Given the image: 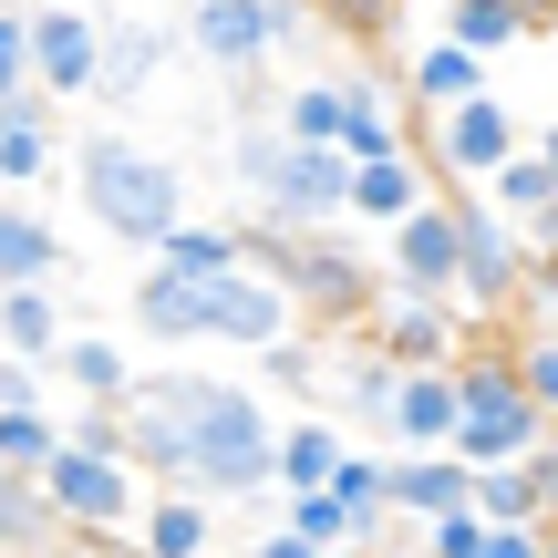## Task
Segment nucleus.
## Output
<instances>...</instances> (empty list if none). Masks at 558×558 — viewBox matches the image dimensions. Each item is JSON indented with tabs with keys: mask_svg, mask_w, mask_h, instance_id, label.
Segmentation results:
<instances>
[{
	"mask_svg": "<svg viewBox=\"0 0 558 558\" xmlns=\"http://www.w3.org/2000/svg\"><path fill=\"white\" fill-rule=\"evenodd\" d=\"M52 269H62V239L41 218H21V207H0V300L11 290H52Z\"/></svg>",
	"mask_w": 558,
	"mask_h": 558,
	"instance_id": "6ab92c4d",
	"label": "nucleus"
},
{
	"mask_svg": "<svg viewBox=\"0 0 558 558\" xmlns=\"http://www.w3.org/2000/svg\"><path fill=\"white\" fill-rule=\"evenodd\" d=\"M207 393H218L207 373H145L135 393L114 403L124 435H135V465H156V476L186 486V456H197V414H207Z\"/></svg>",
	"mask_w": 558,
	"mask_h": 558,
	"instance_id": "20e7f679",
	"label": "nucleus"
},
{
	"mask_svg": "<svg viewBox=\"0 0 558 558\" xmlns=\"http://www.w3.org/2000/svg\"><path fill=\"white\" fill-rule=\"evenodd\" d=\"M393 290L403 300H465V228H456V207H424V218H403L393 228Z\"/></svg>",
	"mask_w": 558,
	"mask_h": 558,
	"instance_id": "0eeeda50",
	"label": "nucleus"
},
{
	"mask_svg": "<svg viewBox=\"0 0 558 558\" xmlns=\"http://www.w3.org/2000/svg\"><path fill=\"white\" fill-rule=\"evenodd\" d=\"M83 207L124 248H166L186 228V177L166 156H135L124 135H83Z\"/></svg>",
	"mask_w": 558,
	"mask_h": 558,
	"instance_id": "f03ea898",
	"label": "nucleus"
},
{
	"mask_svg": "<svg viewBox=\"0 0 558 558\" xmlns=\"http://www.w3.org/2000/svg\"><path fill=\"white\" fill-rule=\"evenodd\" d=\"M52 456H62L52 414L41 403H0V476H52Z\"/></svg>",
	"mask_w": 558,
	"mask_h": 558,
	"instance_id": "bb28decb",
	"label": "nucleus"
},
{
	"mask_svg": "<svg viewBox=\"0 0 558 558\" xmlns=\"http://www.w3.org/2000/svg\"><path fill=\"white\" fill-rule=\"evenodd\" d=\"M0 341H11V362H62V320H52V290H11L0 300Z\"/></svg>",
	"mask_w": 558,
	"mask_h": 558,
	"instance_id": "a878e982",
	"label": "nucleus"
},
{
	"mask_svg": "<svg viewBox=\"0 0 558 558\" xmlns=\"http://www.w3.org/2000/svg\"><path fill=\"white\" fill-rule=\"evenodd\" d=\"M527 32V11H518V0H445V41H465V52H497V41H518Z\"/></svg>",
	"mask_w": 558,
	"mask_h": 558,
	"instance_id": "c756f323",
	"label": "nucleus"
},
{
	"mask_svg": "<svg viewBox=\"0 0 558 558\" xmlns=\"http://www.w3.org/2000/svg\"><path fill=\"white\" fill-rule=\"evenodd\" d=\"M486 558H548L538 527H486Z\"/></svg>",
	"mask_w": 558,
	"mask_h": 558,
	"instance_id": "ea45409f",
	"label": "nucleus"
},
{
	"mask_svg": "<svg viewBox=\"0 0 558 558\" xmlns=\"http://www.w3.org/2000/svg\"><path fill=\"white\" fill-rule=\"evenodd\" d=\"M156 269H166V279H197V290H218V279L248 269V239H239V228H177V239L156 248Z\"/></svg>",
	"mask_w": 558,
	"mask_h": 558,
	"instance_id": "a211bd4d",
	"label": "nucleus"
},
{
	"mask_svg": "<svg viewBox=\"0 0 558 558\" xmlns=\"http://www.w3.org/2000/svg\"><path fill=\"white\" fill-rule=\"evenodd\" d=\"M41 166H52V124H41V94H11L0 104V177L32 186Z\"/></svg>",
	"mask_w": 558,
	"mask_h": 558,
	"instance_id": "b1692460",
	"label": "nucleus"
},
{
	"mask_svg": "<svg viewBox=\"0 0 558 558\" xmlns=\"http://www.w3.org/2000/svg\"><path fill=\"white\" fill-rule=\"evenodd\" d=\"M279 476V424L259 414V393H239V383H218L197 414V456H186V497H259Z\"/></svg>",
	"mask_w": 558,
	"mask_h": 558,
	"instance_id": "7ed1b4c3",
	"label": "nucleus"
},
{
	"mask_svg": "<svg viewBox=\"0 0 558 558\" xmlns=\"http://www.w3.org/2000/svg\"><path fill=\"white\" fill-rule=\"evenodd\" d=\"M456 424H465L456 373H403V403H393V445L403 456H456Z\"/></svg>",
	"mask_w": 558,
	"mask_h": 558,
	"instance_id": "4468645a",
	"label": "nucleus"
},
{
	"mask_svg": "<svg viewBox=\"0 0 558 558\" xmlns=\"http://www.w3.org/2000/svg\"><path fill=\"white\" fill-rule=\"evenodd\" d=\"M486 197H497L507 218H538V207H558V166L548 156H518L507 177H486Z\"/></svg>",
	"mask_w": 558,
	"mask_h": 558,
	"instance_id": "72a5a7b5",
	"label": "nucleus"
},
{
	"mask_svg": "<svg viewBox=\"0 0 558 558\" xmlns=\"http://www.w3.org/2000/svg\"><path fill=\"white\" fill-rule=\"evenodd\" d=\"M538 518H558V435H548V456H538Z\"/></svg>",
	"mask_w": 558,
	"mask_h": 558,
	"instance_id": "79ce46f5",
	"label": "nucleus"
},
{
	"mask_svg": "<svg viewBox=\"0 0 558 558\" xmlns=\"http://www.w3.org/2000/svg\"><path fill=\"white\" fill-rule=\"evenodd\" d=\"M279 527H290V538H311V548H331V538H352V507L320 486V497H290V507H279Z\"/></svg>",
	"mask_w": 558,
	"mask_h": 558,
	"instance_id": "c9c22d12",
	"label": "nucleus"
},
{
	"mask_svg": "<svg viewBox=\"0 0 558 558\" xmlns=\"http://www.w3.org/2000/svg\"><path fill=\"white\" fill-rule=\"evenodd\" d=\"M32 73H41V62H32V21H21V11H0V104H11V94H32Z\"/></svg>",
	"mask_w": 558,
	"mask_h": 558,
	"instance_id": "e433bc0d",
	"label": "nucleus"
},
{
	"mask_svg": "<svg viewBox=\"0 0 558 558\" xmlns=\"http://www.w3.org/2000/svg\"><path fill=\"white\" fill-rule=\"evenodd\" d=\"M352 177H362V166L341 156V145H290L279 177H269V228H279V239H311L320 218L352 207Z\"/></svg>",
	"mask_w": 558,
	"mask_h": 558,
	"instance_id": "423d86ee",
	"label": "nucleus"
},
{
	"mask_svg": "<svg viewBox=\"0 0 558 558\" xmlns=\"http://www.w3.org/2000/svg\"><path fill=\"white\" fill-rule=\"evenodd\" d=\"M445 166H456V177H507V166H518V124H507L497 94L445 114Z\"/></svg>",
	"mask_w": 558,
	"mask_h": 558,
	"instance_id": "dca6fc26",
	"label": "nucleus"
},
{
	"mask_svg": "<svg viewBox=\"0 0 558 558\" xmlns=\"http://www.w3.org/2000/svg\"><path fill=\"white\" fill-rule=\"evenodd\" d=\"M62 445H73V456H104V465H135V435H124L114 403H83V414L62 424Z\"/></svg>",
	"mask_w": 558,
	"mask_h": 558,
	"instance_id": "f704fd0d",
	"label": "nucleus"
},
{
	"mask_svg": "<svg viewBox=\"0 0 558 558\" xmlns=\"http://www.w3.org/2000/svg\"><path fill=\"white\" fill-rule=\"evenodd\" d=\"M259 269L300 300V311H362V300H373V279H362L352 248H331V239H279V228H269V259Z\"/></svg>",
	"mask_w": 558,
	"mask_h": 558,
	"instance_id": "6e6552de",
	"label": "nucleus"
},
{
	"mask_svg": "<svg viewBox=\"0 0 558 558\" xmlns=\"http://www.w3.org/2000/svg\"><path fill=\"white\" fill-rule=\"evenodd\" d=\"M383 352H393L403 373H456V311L393 290V311H383Z\"/></svg>",
	"mask_w": 558,
	"mask_h": 558,
	"instance_id": "2eb2a0df",
	"label": "nucleus"
},
{
	"mask_svg": "<svg viewBox=\"0 0 558 558\" xmlns=\"http://www.w3.org/2000/svg\"><path fill=\"white\" fill-rule=\"evenodd\" d=\"M341 104H352V83H300L279 104V135L290 145H341Z\"/></svg>",
	"mask_w": 558,
	"mask_h": 558,
	"instance_id": "7c9ffc66",
	"label": "nucleus"
},
{
	"mask_svg": "<svg viewBox=\"0 0 558 558\" xmlns=\"http://www.w3.org/2000/svg\"><path fill=\"white\" fill-rule=\"evenodd\" d=\"M207 538H218V507H207V497H186V486L145 507V558H197Z\"/></svg>",
	"mask_w": 558,
	"mask_h": 558,
	"instance_id": "4be33fe9",
	"label": "nucleus"
},
{
	"mask_svg": "<svg viewBox=\"0 0 558 558\" xmlns=\"http://www.w3.org/2000/svg\"><path fill=\"white\" fill-rule=\"evenodd\" d=\"M145 73H156V32L114 21V32H104V104H124V94H135Z\"/></svg>",
	"mask_w": 558,
	"mask_h": 558,
	"instance_id": "473e14b6",
	"label": "nucleus"
},
{
	"mask_svg": "<svg viewBox=\"0 0 558 558\" xmlns=\"http://www.w3.org/2000/svg\"><path fill=\"white\" fill-rule=\"evenodd\" d=\"M527 290H538V311H548V331H558V259H538V279H527Z\"/></svg>",
	"mask_w": 558,
	"mask_h": 558,
	"instance_id": "37998d69",
	"label": "nucleus"
},
{
	"mask_svg": "<svg viewBox=\"0 0 558 558\" xmlns=\"http://www.w3.org/2000/svg\"><path fill=\"white\" fill-rule=\"evenodd\" d=\"M456 465H476V476H497V465H538L548 456V403L527 393L518 352H465L456 362Z\"/></svg>",
	"mask_w": 558,
	"mask_h": 558,
	"instance_id": "f257e3e1",
	"label": "nucleus"
},
{
	"mask_svg": "<svg viewBox=\"0 0 558 558\" xmlns=\"http://www.w3.org/2000/svg\"><path fill=\"white\" fill-rule=\"evenodd\" d=\"M290 311H300V300L279 290L259 259H248L239 279H218V290H207V341H239V352H279V341H290Z\"/></svg>",
	"mask_w": 558,
	"mask_h": 558,
	"instance_id": "1a4fd4ad",
	"label": "nucleus"
},
{
	"mask_svg": "<svg viewBox=\"0 0 558 558\" xmlns=\"http://www.w3.org/2000/svg\"><path fill=\"white\" fill-rule=\"evenodd\" d=\"M32 62H41V94H104L94 11H32Z\"/></svg>",
	"mask_w": 558,
	"mask_h": 558,
	"instance_id": "f8f14e48",
	"label": "nucleus"
},
{
	"mask_svg": "<svg viewBox=\"0 0 558 558\" xmlns=\"http://www.w3.org/2000/svg\"><path fill=\"white\" fill-rule=\"evenodd\" d=\"M62 383L83 403H124L135 393V362H124V341H62Z\"/></svg>",
	"mask_w": 558,
	"mask_h": 558,
	"instance_id": "cd10ccee",
	"label": "nucleus"
},
{
	"mask_svg": "<svg viewBox=\"0 0 558 558\" xmlns=\"http://www.w3.org/2000/svg\"><path fill=\"white\" fill-rule=\"evenodd\" d=\"M456 228H465V311H497L518 279H538L518 259V228L497 218V207H476V197H456Z\"/></svg>",
	"mask_w": 558,
	"mask_h": 558,
	"instance_id": "9b49d317",
	"label": "nucleus"
},
{
	"mask_svg": "<svg viewBox=\"0 0 558 558\" xmlns=\"http://www.w3.org/2000/svg\"><path fill=\"white\" fill-rule=\"evenodd\" d=\"M414 104H435V114H465V104H486V62L465 52V41H435V52H414Z\"/></svg>",
	"mask_w": 558,
	"mask_h": 558,
	"instance_id": "aec40b11",
	"label": "nucleus"
},
{
	"mask_svg": "<svg viewBox=\"0 0 558 558\" xmlns=\"http://www.w3.org/2000/svg\"><path fill=\"white\" fill-rule=\"evenodd\" d=\"M135 331H156V341H207V290H197V279L145 269V279H135Z\"/></svg>",
	"mask_w": 558,
	"mask_h": 558,
	"instance_id": "f3484780",
	"label": "nucleus"
},
{
	"mask_svg": "<svg viewBox=\"0 0 558 558\" xmlns=\"http://www.w3.org/2000/svg\"><path fill=\"white\" fill-rule=\"evenodd\" d=\"M352 218H383V228L424 218V186H414V156H383V166H362V177H352Z\"/></svg>",
	"mask_w": 558,
	"mask_h": 558,
	"instance_id": "393cba45",
	"label": "nucleus"
},
{
	"mask_svg": "<svg viewBox=\"0 0 558 558\" xmlns=\"http://www.w3.org/2000/svg\"><path fill=\"white\" fill-rule=\"evenodd\" d=\"M248 558H320V548H311V538H290V527H269V538L248 548Z\"/></svg>",
	"mask_w": 558,
	"mask_h": 558,
	"instance_id": "a19ab883",
	"label": "nucleus"
},
{
	"mask_svg": "<svg viewBox=\"0 0 558 558\" xmlns=\"http://www.w3.org/2000/svg\"><path fill=\"white\" fill-rule=\"evenodd\" d=\"M290 32H300L290 0H197V11H186V41H197L207 62H259Z\"/></svg>",
	"mask_w": 558,
	"mask_h": 558,
	"instance_id": "9d476101",
	"label": "nucleus"
},
{
	"mask_svg": "<svg viewBox=\"0 0 558 558\" xmlns=\"http://www.w3.org/2000/svg\"><path fill=\"white\" fill-rule=\"evenodd\" d=\"M383 465H393V507L424 518V527H445V518L476 507V465H456V456H383Z\"/></svg>",
	"mask_w": 558,
	"mask_h": 558,
	"instance_id": "ddd939ff",
	"label": "nucleus"
},
{
	"mask_svg": "<svg viewBox=\"0 0 558 558\" xmlns=\"http://www.w3.org/2000/svg\"><path fill=\"white\" fill-rule=\"evenodd\" d=\"M331 476H341V435L331 424H279V486H290V497H320Z\"/></svg>",
	"mask_w": 558,
	"mask_h": 558,
	"instance_id": "5701e85b",
	"label": "nucleus"
},
{
	"mask_svg": "<svg viewBox=\"0 0 558 558\" xmlns=\"http://www.w3.org/2000/svg\"><path fill=\"white\" fill-rule=\"evenodd\" d=\"M62 538L52 497H41V476H0V558H41Z\"/></svg>",
	"mask_w": 558,
	"mask_h": 558,
	"instance_id": "412c9836",
	"label": "nucleus"
},
{
	"mask_svg": "<svg viewBox=\"0 0 558 558\" xmlns=\"http://www.w3.org/2000/svg\"><path fill=\"white\" fill-rule=\"evenodd\" d=\"M538 156H548V166H558V124H548V145H538Z\"/></svg>",
	"mask_w": 558,
	"mask_h": 558,
	"instance_id": "c03bdc74",
	"label": "nucleus"
},
{
	"mask_svg": "<svg viewBox=\"0 0 558 558\" xmlns=\"http://www.w3.org/2000/svg\"><path fill=\"white\" fill-rule=\"evenodd\" d=\"M476 518L486 527H538V465H497V476H476Z\"/></svg>",
	"mask_w": 558,
	"mask_h": 558,
	"instance_id": "2f4dec72",
	"label": "nucleus"
},
{
	"mask_svg": "<svg viewBox=\"0 0 558 558\" xmlns=\"http://www.w3.org/2000/svg\"><path fill=\"white\" fill-rule=\"evenodd\" d=\"M341 156H352V166H383V156H403V135H393V104H383L373 83H352V104H341Z\"/></svg>",
	"mask_w": 558,
	"mask_h": 558,
	"instance_id": "c85d7f7f",
	"label": "nucleus"
},
{
	"mask_svg": "<svg viewBox=\"0 0 558 558\" xmlns=\"http://www.w3.org/2000/svg\"><path fill=\"white\" fill-rule=\"evenodd\" d=\"M518 373H527V393H538L548 414H558V331H538V341H527V352H518Z\"/></svg>",
	"mask_w": 558,
	"mask_h": 558,
	"instance_id": "4c0bfd02",
	"label": "nucleus"
},
{
	"mask_svg": "<svg viewBox=\"0 0 558 558\" xmlns=\"http://www.w3.org/2000/svg\"><path fill=\"white\" fill-rule=\"evenodd\" d=\"M41 497H52V518H62V527H83V538H114V527H135L145 507H156V497L135 486V465L73 456V445L52 456V476H41Z\"/></svg>",
	"mask_w": 558,
	"mask_h": 558,
	"instance_id": "39448f33",
	"label": "nucleus"
},
{
	"mask_svg": "<svg viewBox=\"0 0 558 558\" xmlns=\"http://www.w3.org/2000/svg\"><path fill=\"white\" fill-rule=\"evenodd\" d=\"M331 11H341V32H362V41L393 32V11H383V0H331Z\"/></svg>",
	"mask_w": 558,
	"mask_h": 558,
	"instance_id": "58836bf2",
	"label": "nucleus"
}]
</instances>
